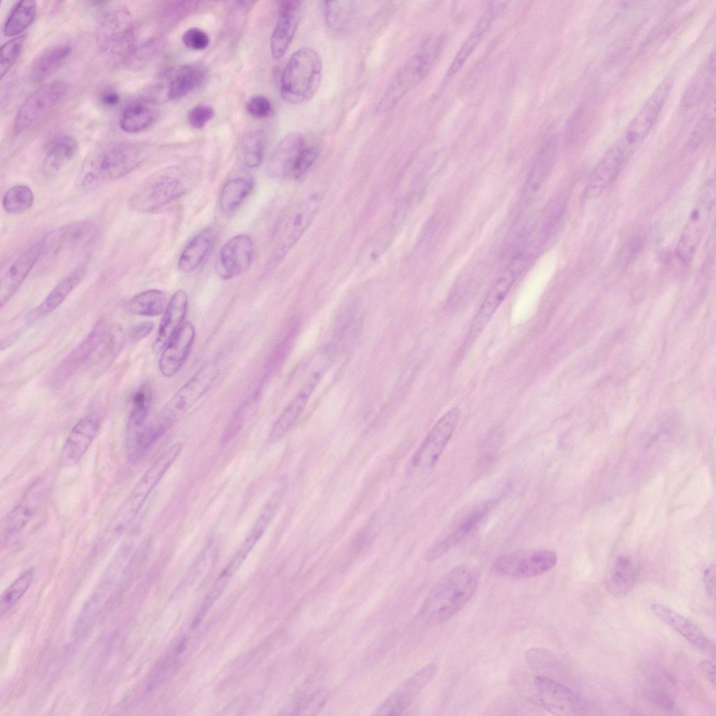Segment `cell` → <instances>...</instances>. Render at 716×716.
<instances>
[{
  "label": "cell",
  "mask_w": 716,
  "mask_h": 716,
  "mask_svg": "<svg viewBox=\"0 0 716 716\" xmlns=\"http://www.w3.org/2000/svg\"><path fill=\"white\" fill-rule=\"evenodd\" d=\"M479 580V571L473 565L461 564L450 570L428 594L421 616L431 625L447 622L471 600L478 589Z\"/></svg>",
  "instance_id": "obj_1"
},
{
  "label": "cell",
  "mask_w": 716,
  "mask_h": 716,
  "mask_svg": "<svg viewBox=\"0 0 716 716\" xmlns=\"http://www.w3.org/2000/svg\"><path fill=\"white\" fill-rule=\"evenodd\" d=\"M145 158V152L134 143H119L96 150L84 162L77 176L79 188L90 190L122 178Z\"/></svg>",
  "instance_id": "obj_2"
},
{
  "label": "cell",
  "mask_w": 716,
  "mask_h": 716,
  "mask_svg": "<svg viewBox=\"0 0 716 716\" xmlns=\"http://www.w3.org/2000/svg\"><path fill=\"white\" fill-rule=\"evenodd\" d=\"M192 165L169 166L150 176L130 197V208L153 213L183 196L199 176V169Z\"/></svg>",
  "instance_id": "obj_3"
},
{
  "label": "cell",
  "mask_w": 716,
  "mask_h": 716,
  "mask_svg": "<svg viewBox=\"0 0 716 716\" xmlns=\"http://www.w3.org/2000/svg\"><path fill=\"white\" fill-rule=\"evenodd\" d=\"M322 72V59L314 49L303 47L297 50L289 58L282 73V98L292 104L309 100L319 87Z\"/></svg>",
  "instance_id": "obj_4"
},
{
  "label": "cell",
  "mask_w": 716,
  "mask_h": 716,
  "mask_svg": "<svg viewBox=\"0 0 716 716\" xmlns=\"http://www.w3.org/2000/svg\"><path fill=\"white\" fill-rule=\"evenodd\" d=\"M182 443H176L162 454L136 483L117 510L111 529L120 534L136 515L144 502L181 452Z\"/></svg>",
  "instance_id": "obj_5"
},
{
  "label": "cell",
  "mask_w": 716,
  "mask_h": 716,
  "mask_svg": "<svg viewBox=\"0 0 716 716\" xmlns=\"http://www.w3.org/2000/svg\"><path fill=\"white\" fill-rule=\"evenodd\" d=\"M134 24L129 10L115 6L101 18L96 43L101 53L110 60L124 62L135 45Z\"/></svg>",
  "instance_id": "obj_6"
},
{
  "label": "cell",
  "mask_w": 716,
  "mask_h": 716,
  "mask_svg": "<svg viewBox=\"0 0 716 716\" xmlns=\"http://www.w3.org/2000/svg\"><path fill=\"white\" fill-rule=\"evenodd\" d=\"M441 45L440 38L429 39L421 50L406 62L380 100L378 104L379 112L390 110L427 76L439 54Z\"/></svg>",
  "instance_id": "obj_7"
},
{
  "label": "cell",
  "mask_w": 716,
  "mask_h": 716,
  "mask_svg": "<svg viewBox=\"0 0 716 716\" xmlns=\"http://www.w3.org/2000/svg\"><path fill=\"white\" fill-rule=\"evenodd\" d=\"M323 195L322 190H313L295 205L279 233L268 261L269 266L280 262L298 242L315 216Z\"/></svg>",
  "instance_id": "obj_8"
},
{
  "label": "cell",
  "mask_w": 716,
  "mask_h": 716,
  "mask_svg": "<svg viewBox=\"0 0 716 716\" xmlns=\"http://www.w3.org/2000/svg\"><path fill=\"white\" fill-rule=\"evenodd\" d=\"M715 187L713 179L704 184L677 243L676 255L684 264H689L692 259L709 223L715 204Z\"/></svg>",
  "instance_id": "obj_9"
},
{
  "label": "cell",
  "mask_w": 716,
  "mask_h": 716,
  "mask_svg": "<svg viewBox=\"0 0 716 716\" xmlns=\"http://www.w3.org/2000/svg\"><path fill=\"white\" fill-rule=\"evenodd\" d=\"M68 83L62 80L46 83L32 92L19 108L13 124L15 134H23L34 127L66 96Z\"/></svg>",
  "instance_id": "obj_10"
},
{
  "label": "cell",
  "mask_w": 716,
  "mask_h": 716,
  "mask_svg": "<svg viewBox=\"0 0 716 716\" xmlns=\"http://www.w3.org/2000/svg\"><path fill=\"white\" fill-rule=\"evenodd\" d=\"M671 76H666L654 89L616 143L627 155L647 136L666 102L672 86Z\"/></svg>",
  "instance_id": "obj_11"
},
{
  "label": "cell",
  "mask_w": 716,
  "mask_h": 716,
  "mask_svg": "<svg viewBox=\"0 0 716 716\" xmlns=\"http://www.w3.org/2000/svg\"><path fill=\"white\" fill-rule=\"evenodd\" d=\"M527 260L523 256L514 259L492 286L473 317L466 334V347L471 345L485 329L526 266Z\"/></svg>",
  "instance_id": "obj_12"
},
{
  "label": "cell",
  "mask_w": 716,
  "mask_h": 716,
  "mask_svg": "<svg viewBox=\"0 0 716 716\" xmlns=\"http://www.w3.org/2000/svg\"><path fill=\"white\" fill-rule=\"evenodd\" d=\"M557 561V556L554 551L537 549L501 555L494 561L492 568L499 575L527 578L549 571Z\"/></svg>",
  "instance_id": "obj_13"
},
{
  "label": "cell",
  "mask_w": 716,
  "mask_h": 716,
  "mask_svg": "<svg viewBox=\"0 0 716 716\" xmlns=\"http://www.w3.org/2000/svg\"><path fill=\"white\" fill-rule=\"evenodd\" d=\"M533 685L537 701L551 714L559 716L582 714L585 705L581 697L566 685L545 675L535 676Z\"/></svg>",
  "instance_id": "obj_14"
},
{
  "label": "cell",
  "mask_w": 716,
  "mask_h": 716,
  "mask_svg": "<svg viewBox=\"0 0 716 716\" xmlns=\"http://www.w3.org/2000/svg\"><path fill=\"white\" fill-rule=\"evenodd\" d=\"M49 478L36 480L26 491L20 501L2 521V539H8L20 534L31 522L45 501L49 490Z\"/></svg>",
  "instance_id": "obj_15"
},
{
  "label": "cell",
  "mask_w": 716,
  "mask_h": 716,
  "mask_svg": "<svg viewBox=\"0 0 716 716\" xmlns=\"http://www.w3.org/2000/svg\"><path fill=\"white\" fill-rule=\"evenodd\" d=\"M110 326L104 319L94 324L86 337L57 366L51 377L54 385L65 383L93 359L99 352Z\"/></svg>",
  "instance_id": "obj_16"
},
{
  "label": "cell",
  "mask_w": 716,
  "mask_h": 716,
  "mask_svg": "<svg viewBox=\"0 0 716 716\" xmlns=\"http://www.w3.org/2000/svg\"><path fill=\"white\" fill-rule=\"evenodd\" d=\"M214 361L204 364L173 396L162 413L171 420L187 412L209 389L218 375Z\"/></svg>",
  "instance_id": "obj_17"
},
{
  "label": "cell",
  "mask_w": 716,
  "mask_h": 716,
  "mask_svg": "<svg viewBox=\"0 0 716 716\" xmlns=\"http://www.w3.org/2000/svg\"><path fill=\"white\" fill-rule=\"evenodd\" d=\"M460 418V411L452 408L433 426L414 454L412 463L417 467L433 466L450 440Z\"/></svg>",
  "instance_id": "obj_18"
},
{
  "label": "cell",
  "mask_w": 716,
  "mask_h": 716,
  "mask_svg": "<svg viewBox=\"0 0 716 716\" xmlns=\"http://www.w3.org/2000/svg\"><path fill=\"white\" fill-rule=\"evenodd\" d=\"M254 252L251 238L245 234L231 237L220 248L215 264V272L223 280H231L245 273L250 268Z\"/></svg>",
  "instance_id": "obj_19"
},
{
  "label": "cell",
  "mask_w": 716,
  "mask_h": 716,
  "mask_svg": "<svg viewBox=\"0 0 716 716\" xmlns=\"http://www.w3.org/2000/svg\"><path fill=\"white\" fill-rule=\"evenodd\" d=\"M436 665L431 663L416 671L380 705L375 715H397L405 711L433 678Z\"/></svg>",
  "instance_id": "obj_20"
},
{
  "label": "cell",
  "mask_w": 716,
  "mask_h": 716,
  "mask_svg": "<svg viewBox=\"0 0 716 716\" xmlns=\"http://www.w3.org/2000/svg\"><path fill=\"white\" fill-rule=\"evenodd\" d=\"M322 373L315 371L308 379L280 413L268 437L269 443H274L283 438L296 424L312 394L320 382Z\"/></svg>",
  "instance_id": "obj_21"
},
{
  "label": "cell",
  "mask_w": 716,
  "mask_h": 716,
  "mask_svg": "<svg viewBox=\"0 0 716 716\" xmlns=\"http://www.w3.org/2000/svg\"><path fill=\"white\" fill-rule=\"evenodd\" d=\"M196 332L189 322L183 323L163 348L159 370L166 378L174 376L182 368L192 350Z\"/></svg>",
  "instance_id": "obj_22"
},
{
  "label": "cell",
  "mask_w": 716,
  "mask_h": 716,
  "mask_svg": "<svg viewBox=\"0 0 716 716\" xmlns=\"http://www.w3.org/2000/svg\"><path fill=\"white\" fill-rule=\"evenodd\" d=\"M43 238L33 243L9 266L0 282V303L2 308L20 288L43 253Z\"/></svg>",
  "instance_id": "obj_23"
},
{
  "label": "cell",
  "mask_w": 716,
  "mask_h": 716,
  "mask_svg": "<svg viewBox=\"0 0 716 716\" xmlns=\"http://www.w3.org/2000/svg\"><path fill=\"white\" fill-rule=\"evenodd\" d=\"M491 507L492 502L487 501L475 508L450 534L426 552L425 559L431 561L441 557L474 534L487 518Z\"/></svg>",
  "instance_id": "obj_24"
},
{
  "label": "cell",
  "mask_w": 716,
  "mask_h": 716,
  "mask_svg": "<svg viewBox=\"0 0 716 716\" xmlns=\"http://www.w3.org/2000/svg\"><path fill=\"white\" fill-rule=\"evenodd\" d=\"M302 10L301 1L281 2L277 24L271 37V52L273 58L279 59L285 53L300 24Z\"/></svg>",
  "instance_id": "obj_25"
},
{
  "label": "cell",
  "mask_w": 716,
  "mask_h": 716,
  "mask_svg": "<svg viewBox=\"0 0 716 716\" xmlns=\"http://www.w3.org/2000/svg\"><path fill=\"white\" fill-rule=\"evenodd\" d=\"M79 149L77 139L69 134L58 135L45 145L42 157L41 171L52 177L64 170L76 156Z\"/></svg>",
  "instance_id": "obj_26"
},
{
  "label": "cell",
  "mask_w": 716,
  "mask_h": 716,
  "mask_svg": "<svg viewBox=\"0 0 716 716\" xmlns=\"http://www.w3.org/2000/svg\"><path fill=\"white\" fill-rule=\"evenodd\" d=\"M100 427V418L95 413L81 418L72 428L63 448L64 459L71 464L79 462L94 440Z\"/></svg>",
  "instance_id": "obj_27"
},
{
  "label": "cell",
  "mask_w": 716,
  "mask_h": 716,
  "mask_svg": "<svg viewBox=\"0 0 716 716\" xmlns=\"http://www.w3.org/2000/svg\"><path fill=\"white\" fill-rule=\"evenodd\" d=\"M308 143L299 133L285 136L272 152L268 171L275 177H290L292 169L305 146Z\"/></svg>",
  "instance_id": "obj_28"
},
{
  "label": "cell",
  "mask_w": 716,
  "mask_h": 716,
  "mask_svg": "<svg viewBox=\"0 0 716 716\" xmlns=\"http://www.w3.org/2000/svg\"><path fill=\"white\" fill-rule=\"evenodd\" d=\"M626 156L617 143L604 155L588 180L587 196L597 197L608 187L618 175Z\"/></svg>",
  "instance_id": "obj_29"
},
{
  "label": "cell",
  "mask_w": 716,
  "mask_h": 716,
  "mask_svg": "<svg viewBox=\"0 0 716 716\" xmlns=\"http://www.w3.org/2000/svg\"><path fill=\"white\" fill-rule=\"evenodd\" d=\"M188 304L187 292L182 289L176 291L164 310L157 334L153 343L155 352L163 350L164 346L182 325Z\"/></svg>",
  "instance_id": "obj_30"
},
{
  "label": "cell",
  "mask_w": 716,
  "mask_h": 716,
  "mask_svg": "<svg viewBox=\"0 0 716 716\" xmlns=\"http://www.w3.org/2000/svg\"><path fill=\"white\" fill-rule=\"evenodd\" d=\"M653 613L675 630L692 645L701 650H710L711 642L704 632L693 622L674 610L660 603L651 606Z\"/></svg>",
  "instance_id": "obj_31"
},
{
  "label": "cell",
  "mask_w": 716,
  "mask_h": 716,
  "mask_svg": "<svg viewBox=\"0 0 716 716\" xmlns=\"http://www.w3.org/2000/svg\"><path fill=\"white\" fill-rule=\"evenodd\" d=\"M94 231V225L89 220L78 221L62 226L43 238V253L55 255L86 241Z\"/></svg>",
  "instance_id": "obj_32"
},
{
  "label": "cell",
  "mask_w": 716,
  "mask_h": 716,
  "mask_svg": "<svg viewBox=\"0 0 716 716\" xmlns=\"http://www.w3.org/2000/svg\"><path fill=\"white\" fill-rule=\"evenodd\" d=\"M557 145L553 138L547 139L535 157L523 188V197L533 199L549 177L554 165Z\"/></svg>",
  "instance_id": "obj_33"
},
{
  "label": "cell",
  "mask_w": 716,
  "mask_h": 716,
  "mask_svg": "<svg viewBox=\"0 0 716 716\" xmlns=\"http://www.w3.org/2000/svg\"><path fill=\"white\" fill-rule=\"evenodd\" d=\"M504 2H492L480 17L473 31L462 44L447 72L451 77L457 73L489 29L493 20L503 10Z\"/></svg>",
  "instance_id": "obj_34"
},
{
  "label": "cell",
  "mask_w": 716,
  "mask_h": 716,
  "mask_svg": "<svg viewBox=\"0 0 716 716\" xmlns=\"http://www.w3.org/2000/svg\"><path fill=\"white\" fill-rule=\"evenodd\" d=\"M278 495L279 494L276 493L266 504L250 531L243 540L242 545L223 571V572L229 576L236 571L266 531L278 506L279 501Z\"/></svg>",
  "instance_id": "obj_35"
},
{
  "label": "cell",
  "mask_w": 716,
  "mask_h": 716,
  "mask_svg": "<svg viewBox=\"0 0 716 716\" xmlns=\"http://www.w3.org/2000/svg\"><path fill=\"white\" fill-rule=\"evenodd\" d=\"M215 239V234L212 227L205 228L195 235L181 252L178 268L185 273L196 271L210 252Z\"/></svg>",
  "instance_id": "obj_36"
},
{
  "label": "cell",
  "mask_w": 716,
  "mask_h": 716,
  "mask_svg": "<svg viewBox=\"0 0 716 716\" xmlns=\"http://www.w3.org/2000/svg\"><path fill=\"white\" fill-rule=\"evenodd\" d=\"M152 399V387L147 381L138 388L133 396L127 428V447L135 443L146 427Z\"/></svg>",
  "instance_id": "obj_37"
},
{
  "label": "cell",
  "mask_w": 716,
  "mask_h": 716,
  "mask_svg": "<svg viewBox=\"0 0 716 716\" xmlns=\"http://www.w3.org/2000/svg\"><path fill=\"white\" fill-rule=\"evenodd\" d=\"M71 53L69 45H51L39 53L30 67V77L34 83H41L60 69Z\"/></svg>",
  "instance_id": "obj_38"
},
{
  "label": "cell",
  "mask_w": 716,
  "mask_h": 716,
  "mask_svg": "<svg viewBox=\"0 0 716 716\" xmlns=\"http://www.w3.org/2000/svg\"><path fill=\"white\" fill-rule=\"evenodd\" d=\"M206 74V67L200 64L178 67L169 78L167 97L173 100L186 96L203 83Z\"/></svg>",
  "instance_id": "obj_39"
},
{
  "label": "cell",
  "mask_w": 716,
  "mask_h": 716,
  "mask_svg": "<svg viewBox=\"0 0 716 716\" xmlns=\"http://www.w3.org/2000/svg\"><path fill=\"white\" fill-rule=\"evenodd\" d=\"M637 579L636 567L626 556L616 559L606 579V588L616 597H624L631 592Z\"/></svg>",
  "instance_id": "obj_40"
},
{
  "label": "cell",
  "mask_w": 716,
  "mask_h": 716,
  "mask_svg": "<svg viewBox=\"0 0 716 716\" xmlns=\"http://www.w3.org/2000/svg\"><path fill=\"white\" fill-rule=\"evenodd\" d=\"M155 110L151 101L138 99L129 103L123 110L120 119V128L126 133H139L153 122Z\"/></svg>",
  "instance_id": "obj_41"
},
{
  "label": "cell",
  "mask_w": 716,
  "mask_h": 716,
  "mask_svg": "<svg viewBox=\"0 0 716 716\" xmlns=\"http://www.w3.org/2000/svg\"><path fill=\"white\" fill-rule=\"evenodd\" d=\"M85 274V268L79 267L71 271L52 289L45 299L36 308V315H43L57 309L68 295L81 282Z\"/></svg>",
  "instance_id": "obj_42"
},
{
  "label": "cell",
  "mask_w": 716,
  "mask_h": 716,
  "mask_svg": "<svg viewBox=\"0 0 716 716\" xmlns=\"http://www.w3.org/2000/svg\"><path fill=\"white\" fill-rule=\"evenodd\" d=\"M254 187V180L248 176H238L228 180L222 186L220 194V206L226 214L238 208L249 196Z\"/></svg>",
  "instance_id": "obj_43"
},
{
  "label": "cell",
  "mask_w": 716,
  "mask_h": 716,
  "mask_svg": "<svg viewBox=\"0 0 716 716\" xmlns=\"http://www.w3.org/2000/svg\"><path fill=\"white\" fill-rule=\"evenodd\" d=\"M128 313L135 315L156 317L166 308L165 294L157 289H150L133 296L126 303Z\"/></svg>",
  "instance_id": "obj_44"
},
{
  "label": "cell",
  "mask_w": 716,
  "mask_h": 716,
  "mask_svg": "<svg viewBox=\"0 0 716 716\" xmlns=\"http://www.w3.org/2000/svg\"><path fill=\"white\" fill-rule=\"evenodd\" d=\"M322 3L324 16L329 28L338 34L347 32L355 20L353 2L337 1Z\"/></svg>",
  "instance_id": "obj_45"
},
{
  "label": "cell",
  "mask_w": 716,
  "mask_h": 716,
  "mask_svg": "<svg viewBox=\"0 0 716 716\" xmlns=\"http://www.w3.org/2000/svg\"><path fill=\"white\" fill-rule=\"evenodd\" d=\"M36 13V4L34 1H20L16 3L4 24V36L15 38L24 31L32 23Z\"/></svg>",
  "instance_id": "obj_46"
},
{
  "label": "cell",
  "mask_w": 716,
  "mask_h": 716,
  "mask_svg": "<svg viewBox=\"0 0 716 716\" xmlns=\"http://www.w3.org/2000/svg\"><path fill=\"white\" fill-rule=\"evenodd\" d=\"M162 45L158 38H151L146 41L134 45L124 60L125 66L134 71L144 69L155 57Z\"/></svg>",
  "instance_id": "obj_47"
},
{
  "label": "cell",
  "mask_w": 716,
  "mask_h": 716,
  "mask_svg": "<svg viewBox=\"0 0 716 716\" xmlns=\"http://www.w3.org/2000/svg\"><path fill=\"white\" fill-rule=\"evenodd\" d=\"M34 576V569L25 571L3 592L1 598L2 616L9 613L24 595L32 583Z\"/></svg>",
  "instance_id": "obj_48"
},
{
  "label": "cell",
  "mask_w": 716,
  "mask_h": 716,
  "mask_svg": "<svg viewBox=\"0 0 716 716\" xmlns=\"http://www.w3.org/2000/svg\"><path fill=\"white\" fill-rule=\"evenodd\" d=\"M34 194L26 185H15L8 189L3 195V209L11 214L22 213L32 206Z\"/></svg>",
  "instance_id": "obj_49"
},
{
  "label": "cell",
  "mask_w": 716,
  "mask_h": 716,
  "mask_svg": "<svg viewBox=\"0 0 716 716\" xmlns=\"http://www.w3.org/2000/svg\"><path fill=\"white\" fill-rule=\"evenodd\" d=\"M265 147V134L258 129L249 133L243 143V159L245 166L250 169L259 166L263 159Z\"/></svg>",
  "instance_id": "obj_50"
},
{
  "label": "cell",
  "mask_w": 716,
  "mask_h": 716,
  "mask_svg": "<svg viewBox=\"0 0 716 716\" xmlns=\"http://www.w3.org/2000/svg\"><path fill=\"white\" fill-rule=\"evenodd\" d=\"M715 70V56L714 53L713 55L708 57V62L696 76L695 79L690 84L689 88L687 90V93L684 96V99L682 101L683 106L689 107L708 90L709 85L711 83V73H714Z\"/></svg>",
  "instance_id": "obj_51"
},
{
  "label": "cell",
  "mask_w": 716,
  "mask_h": 716,
  "mask_svg": "<svg viewBox=\"0 0 716 716\" xmlns=\"http://www.w3.org/2000/svg\"><path fill=\"white\" fill-rule=\"evenodd\" d=\"M123 343V333L117 324L110 325L99 351V364L106 367L117 356Z\"/></svg>",
  "instance_id": "obj_52"
},
{
  "label": "cell",
  "mask_w": 716,
  "mask_h": 716,
  "mask_svg": "<svg viewBox=\"0 0 716 716\" xmlns=\"http://www.w3.org/2000/svg\"><path fill=\"white\" fill-rule=\"evenodd\" d=\"M25 39L24 35H20L8 41L1 45L0 50V74L1 79L7 74L21 53Z\"/></svg>",
  "instance_id": "obj_53"
},
{
  "label": "cell",
  "mask_w": 716,
  "mask_h": 716,
  "mask_svg": "<svg viewBox=\"0 0 716 716\" xmlns=\"http://www.w3.org/2000/svg\"><path fill=\"white\" fill-rule=\"evenodd\" d=\"M182 41L184 45L192 50H203L210 44V38L207 33L198 27H191L187 29L182 36Z\"/></svg>",
  "instance_id": "obj_54"
},
{
  "label": "cell",
  "mask_w": 716,
  "mask_h": 716,
  "mask_svg": "<svg viewBox=\"0 0 716 716\" xmlns=\"http://www.w3.org/2000/svg\"><path fill=\"white\" fill-rule=\"evenodd\" d=\"M215 111L211 106L201 103L194 106L189 111L187 121L192 127L200 129L213 117Z\"/></svg>",
  "instance_id": "obj_55"
},
{
  "label": "cell",
  "mask_w": 716,
  "mask_h": 716,
  "mask_svg": "<svg viewBox=\"0 0 716 716\" xmlns=\"http://www.w3.org/2000/svg\"><path fill=\"white\" fill-rule=\"evenodd\" d=\"M248 112L254 117L265 118L272 113V106L269 99L262 95L251 97L247 104Z\"/></svg>",
  "instance_id": "obj_56"
},
{
  "label": "cell",
  "mask_w": 716,
  "mask_h": 716,
  "mask_svg": "<svg viewBox=\"0 0 716 716\" xmlns=\"http://www.w3.org/2000/svg\"><path fill=\"white\" fill-rule=\"evenodd\" d=\"M196 1H176L169 5L163 10V17L165 20L175 21L185 15L196 6Z\"/></svg>",
  "instance_id": "obj_57"
},
{
  "label": "cell",
  "mask_w": 716,
  "mask_h": 716,
  "mask_svg": "<svg viewBox=\"0 0 716 716\" xmlns=\"http://www.w3.org/2000/svg\"><path fill=\"white\" fill-rule=\"evenodd\" d=\"M99 101L101 106L111 108L118 105L120 101V96L115 89L107 87L100 92L99 94Z\"/></svg>",
  "instance_id": "obj_58"
},
{
  "label": "cell",
  "mask_w": 716,
  "mask_h": 716,
  "mask_svg": "<svg viewBox=\"0 0 716 716\" xmlns=\"http://www.w3.org/2000/svg\"><path fill=\"white\" fill-rule=\"evenodd\" d=\"M154 328V323L145 321L134 325L130 331L129 337L132 342H138L145 338Z\"/></svg>",
  "instance_id": "obj_59"
},
{
  "label": "cell",
  "mask_w": 716,
  "mask_h": 716,
  "mask_svg": "<svg viewBox=\"0 0 716 716\" xmlns=\"http://www.w3.org/2000/svg\"><path fill=\"white\" fill-rule=\"evenodd\" d=\"M715 566L710 565L703 571V579L707 593L712 599L715 598Z\"/></svg>",
  "instance_id": "obj_60"
},
{
  "label": "cell",
  "mask_w": 716,
  "mask_h": 716,
  "mask_svg": "<svg viewBox=\"0 0 716 716\" xmlns=\"http://www.w3.org/2000/svg\"><path fill=\"white\" fill-rule=\"evenodd\" d=\"M700 668L704 675L713 685L715 683V667L711 661H703L700 664Z\"/></svg>",
  "instance_id": "obj_61"
}]
</instances>
